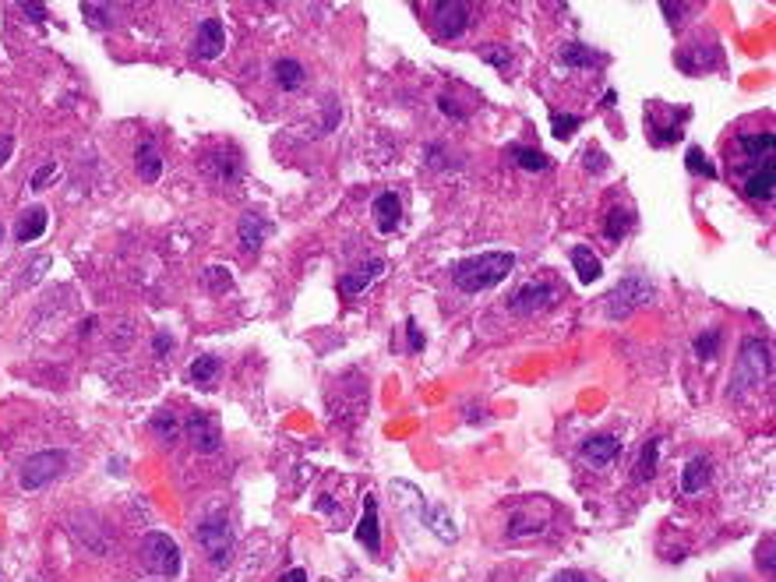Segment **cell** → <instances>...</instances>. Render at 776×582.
Returning a JSON list of instances; mask_svg holds the SVG:
<instances>
[{
    "mask_svg": "<svg viewBox=\"0 0 776 582\" xmlns=\"http://www.w3.org/2000/svg\"><path fill=\"white\" fill-rule=\"evenodd\" d=\"M516 269V254L512 251H487L477 258H466L452 269V283L463 293H483L498 283L508 279V272Z\"/></svg>",
    "mask_w": 776,
    "mask_h": 582,
    "instance_id": "1",
    "label": "cell"
},
{
    "mask_svg": "<svg viewBox=\"0 0 776 582\" xmlns=\"http://www.w3.org/2000/svg\"><path fill=\"white\" fill-rule=\"evenodd\" d=\"M770 378V347L763 339H745L741 343V360H738V371L730 374V385H741V389H755Z\"/></svg>",
    "mask_w": 776,
    "mask_h": 582,
    "instance_id": "2",
    "label": "cell"
},
{
    "mask_svg": "<svg viewBox=\"0 0 776 582\" xmlns=\"http://www.w3.org/2000/svg\"><path fill=\"white\" fill-rule=\"evenodd\" d=\"M141 561L149 572L156 576H177L180 572V547L177 540H170L166 533H145L141 540Z\"/></svg>",
    "mask_w": 776,
    "mask_h": 582,
    "instance_id": "3",
    "label": "cell"
},
{
    "mask_svg": "<svg viewBox=\"0 0 776 582\" xmlns=\"http://www.w3.org/2000/svg\"><path fill=\"white\" fill-rule=\"evenodd\" d=\"M650 296H653L650 279H646L643 272H628V276L614 287V293L607 296V314H610V318H628V314H632L635 307H643Z\"/></svg>",
    "mask_w": 776,
    "mask_h": 582,
    "instance_id": "4",
    "label": "cell"
},
{
    "mask_svg": "<svg viewBox=\"0 0 776 582\" xmlns=\"http://www.w3.org/2000/svg\"><path fill=\"white\" fill-rule=\"evenodd\" d=\"M194 536H198L201 551L209 554V561H212L216 569L230 565V554H234V533H230V523H226V519H219V516L205 519V523L194 529Z\"/></svg>",
    "mask_w": 776,
    "mask_h": 582,
    "instance_id": "5",
    "label": "cell"
},
{
    "mask_svg": "<svg viewBox=\"0 0 776 582\" xmlns=\"http://www.w3.org/2000/svg\"><path fill=\"white\" fill-rule=\"evenodd\" d=\"M183 431H187V441L194 445V452H219V445H223V431H219V420L212 416V413H205V409H198V413H191L187 416V424H183Z\"/></svg>",
    "mask_w": 776,
    "mask_h": 582,
    "instance_id": "6",
    "label": "cell"
},
{
    "mask_svg": "<svg viewBox=\"0 0 776 582\" xmlns=\"http://www.w3.org/2000/svg\"><path fill=\"white\" fill-rule=\"evenodd\" d=\"M554 300H558V290H554L550 283H526V287H519V290H516V296L508 300V311H512V314H523V318H530V314L547 311Z\"/></svg>",
    "mask_w": 776,
    "mask_h": 582,
    "instance_id": "7",
    "label": "cell"
},
{
    "mask_svg": "<svg viewBox=\"0 0 776 582\" xmlns=\"http://www.w3.org/2000/svg\"><path fill=\"white\" fill-rule=\"evenodd\" d=\"M64 452H39V456H32L25 469H21V487L25 491H36V487H43V484H50L54 476H57L60 469H64Z\"/></svg>",
    "mask_w": 776,
    "mask_h": 582,
    "instance_id": "8",
    "label": "cell"
},
{
    "mask_svg": "<svg viewBox=\"0 0 776 582\" xmlns=\"http://www.w3.org/2000/svg\"><path fill=\"white\" fill-rule=\"evenodd\" d=\"M431 14H434V32L441 39H456V36H463V29L470 21V4H459V0L456 4H434Z\"/></svg>",
    "mask_w": 776,
    "mask_h": 582,
    "instance_id": "9",
    "label": "cell"
},
{
    "mask_svg": "<svg viewBox=\"0 0 776 582\" xmlns=\"http://www.w3.org/2000/svg\"><path fill=\"white\" fill-rule=\"evenodd\" d=\"M223 47H226V29H223V21H219V18H205V21L198 25V32H194V54L201 60H216L223 54Z\"/></svg>",
    "mask_w": 776,
    "mask_h": 582,
    "instance_id": "10",
    "label": "cell"
},
{
    "mask_svg": "<svg viewBox=\"0 0 776 582\" xmlns=\"http://www.w3.org/2000/svg\"><path fill=\"white\" fill-rule=\"evenodd\" d=\"M745 198L748 201H773L776 194V159H766L763 167H755L752 174L745 176Z\"/></svg>",
    "mask_w": 776,
    "mask_h": 582,
    "instance_id": "11",
    "label": "cell"
},
{
    "mask_svg": "<svg viewBox=\"0 0 776 582\" xmlns=\"http://www.w3.org/2000/svg\"><path fill=\"white\" fill-rule=\"evenodd\" d=\"M385 276V261L381 258H371V261H363V265H357L354 272H346L343 279H339V293L343 296H357V293H363L371 283H378Z\"/></svg>",
    "mask_w": 776,
    "mask_h": 582,
    "instance_id": "12",
    "label": "cell"
},
{
    "mask_svg": "<svg viewBox=\"0 0 776 582\" xmlns=\"http://www.w3.org/2000/svg\"><path fill=\"white\" fill-rule=\"evenodd\" d=\"M738 149H741V163H748L752 170L763 167L766 159H773L776 134H738Z\"/></svg>",
    "mask_w": 776,
    "mask_h": 582,
    "instance_id": "13",
    "label": "cell"
},
{
    "mask_svg": "<svg viewBox=\"0 0 776 582\" xmlns=\"http://www.w3.org/2000/svg\"><path fill=\"white\" fill-rule=\"evenodd\" d=\"M357 540L371 554L381 551V523H378V501H374V494L363 498V516H360V523H357Z\"/></svg>",
    "mask_w": 776,
    "mask_h": 582,
    "instance_id": "14",
    "label": "cell"
},
{
    "mask_svg": "<svg viewBox=\"0 0 776 582\" xmlns=\"http://www.w3.org/2000/svg\"><path fill=\"white\" fill-rule=\"evenodd\" d=\"M371 216H374V227L381 233H396V227L403 223V201H399L392 191H385V194L374 198Z\"/></svg>",
    "mask_w": 776,
    "mask_h": 582,
    "instance_id": "15",
    "label": "cell"
},
{
    "mask_svg": "<svg viewBox=\"0 0 776 582\" xmlns=\"http://www.w3.org/2000/svg\"><path fill=\"white\" fill-rule=\"evenodd\" d=\"M134 170L145 184H156L159 174H163V159H159V149L152 138H145L138 149H134Z\"/></svg>",
    "mask_w": 776,
    "mask_h": 582,
    "instance_id": "16",
    "label": "cell"
},
{
    "mask_svg": "<svg viewBox=\"0 0 776 582\" xmlns=\"http://www.w3.org/2000/svg\"><path fill=\"white\" fill-rule=\"evenodd\" d=\"M710 480H713V463L706 456H695V459H688L685 473H681V491L685 494H699V491L710 487Z\"/></svg>",
    "mask_w": 776,
    "mask_h": 582,
    "instance_id": "17",
    "label": "cell"
},
{
    "mask_svg": "<svg viewBox=\"0 0 776 582\" xmlns=\"http://www.w3.org/2000/svg\"><path fill=\"white\" fill-rule=\"evenodd\" d=\"M237 236H240V247H243V251H258V247L265 244V236H269V219L258 216V212L240 216Z\"/></svg>",
    "mask_w": 776,
    "mask_h": 582,
    "instance_id": "18",
    "label": "cell"
},
{
    "mask_svg": "<svg viewBox=\"0 0 776 582\" xmlns=\"http://www.w3.org/2000/svg\"><path fill=\"white\" fill-rule=\"evenodd\" d=\"M618 449H621V441H618L614 434H597V438H586V441H583V456H586V463H593V466L614 463Z\"/></svg>",
    "mask_w": 776,
    "mask_h": 582,
    "instance_id": "19",
    "label": "cell"
},
{
    "mask_svg": "<svg viewBox=\"0 0 776 582\" xmlns=\"http://www.w3.org/2000/svg\"><path fill=\"white\" fill-rule=\"evenodd\" d=\"M572 269H576V276H579V283H597L600 276H603V265H600V258L590 251V247H572Z\"/></svg>",
    "mask_w": 776,
    "mask_h": 582,
    "instance_id": "20",
    "label": "cell"
},
{
    "mask_svg": "<svg viewBox=\"0 0 776 582\" xmlns=\"http://www.w3.org/2000/svg\"><path fill=\"white\" fill-rule=\"evenodd\" d=\"M47 233V209H25L21 212V219H18V230H14V236H18V244H32V240H39Z\"/></svg>",
    "mask_w": 776,
    "mask_h": 582,
    "instance_id": "21",
    "label": "cell"
},
{
    "mask_svg": "<svg viewBox=\"0 0 776 582\" xmlns=\"http://www.w3.org/2000/svg\"><path fill=\"white\" fill-rule=\"evenodd\" d=\"M272 74H276V85L279 89H286V92H294L300 89L303 81H307V71H303V64L300 60H276V67H272Z\"/></svg>",
    "mask_w": 776,
    "mask_h": 582,
    "instance_id": "22",
    "label": "cell"
},
{
    "mask_svg": "<svg viewBox=\"0 0 776 582\" xmlns=\"http://www.w3.org/2000/svg\"><path fill=\"white\" fill-rule=\"evenodd\" d=\"M508 156H512L523 170H530V174H543V170L550 167V159H547L540 149H530V145H508Z\"/></svg>",
    "mask_w": 776,
    "mask_h": 582,
    "instance_id": "23",
    "label": "cell"
},
{
    "mask_svg": "<svg viewBox=\"0 0 776 582\" xmlns=\"http://www.w3.org/2000/svg\"><path fill=\"white\" fill-rule=\"evenodd\" d=\"M558 57H561V64H565V67H593V64H600V60H603L600 54H593L590 47H583V43H565Z\"/></svg>",
    "mask_w": 776,
    "mask_h": 582,
    "instance_id": "24",
    "label": "cell"
},
{
    "mask_svg": "<svg viewBox=\"0 0 776 582\" xmlns=\"http://www.w3.org/2000/svg\"><path fill=\"white\" fill-rule=\"evenodd\" d=\"M187 378H191L194 385H212V381L219 378V356H198V360L191 364Z\"/></svg>",
    "mask_w": 776,
    "mask_h": 582,
    "instance_id": "25",
    "label": "cell"
},
{
    "mask_svg": "<svg viewBox=\"0 0 776 582\" xmlns=\"http://www.w3.org/2000/svg\"><path fill=\"white\" fill-rule=\"evenodd\" d=\"M657 459H660V438H650L639 452V463H635V476L639 480H650L657 473Z\"/></svg>",
    "mask_w": 776,
    "mask_h": 582,
    "instance_id": "26",
    "label": "cell"
},
{
    "mask_svg": "<svg viewBox=\"0 0 776 582\" xmlns=\"http://www.w3.org/2000/svg\"><path fill=\"white\" fill-rule=\"evenodd\" d=\"M685 167H688V174H695V176H717V167L710 163V156L699 149V145H692L688 152H685Z\"/></svg>",
    "mask_w": 776,
    "mask_h": 582,
    "instance_id": "27",
    "label": "cell"
},
{
    "mask_svg": "<svg viewBox=\"0 0 776 582\" xmlns=\"http://www.w3.org/2000/svg\"><path fill=\"white\" fill-rule=\"evenodd\" d=\"M628 227H632V216H628L625 209H610L603 233H607V240H621V236L628 233Z\"/></svg>",
    "mask_w": 776,
    "mask_h": 582,
    "instance_id": "28",
    "label": "cell"
},
{
    "mask_svg": "<svg viewBox=\"0 0 776 582\" xmlns=\"http://www.w3.org/2000/svg\"><path fill=\"white\" fill-rule=\"evenodd\" d=\"M81 14L89 18V25L92 29H110L114 25V7H107V4H81Z\"/></svg>",
    "mask_w": 776,
    "mask_h": 582,
    "instance_id": "29",
    "label": "cell"
},
{
    "mask_svg": "<svg viewBox=\"0 0 776 582\" xmlns=\"http://www.w3.org/2000/svg\"><path fill=\"white\" fill-rule=\"evenodd\" d=\"M550 127H554V138H561V141H565V138H572V134H576V131H579V127H583V116H576V114H554L550 116Z\"/></svg>",
    "mask_w": 776,
    "mask_h": 582,
    "instance_id": "30",
    "label": "cell"
},
{
    "mask_svg": "<svg viewBox=\"0 0 776 582\" xmlns=\"http://www.w3.org/2000/svg\"><path fill=\"white\" fill-rule=\"evenodd\" d=\"M720 339H723V336H720V329L703 332V336L695 339V356H699V360H713V356L720 353Z\"/></svg>",
    "mask_w": 776,
    "mask_h": 582,
    "instance_id": "31",
    "label": "cell"
},
{
    "mask_svg": "<svg viewBox=\"0 0 776 582\" xmlns=\"http://www.w3.org/2000/svg\"><path fill=\"white\" fill-rule=\"evenodd\" d=\"M152 431H156L163 441H174L180 427H177V420H174V413H166V409H163V413H156V420H152Z\"/></svg>",
    "mask_w": 776,
    "mask_h": 582,
    "instance_id": "32",
    "label": "cell"
},
{
    "mask_svg": "<svg viewBox=\"0 0 776 582\" xmlns=\"http://www.w3.org/2000/svg\"><path fill=\"white\" fill-rule=\"evenodd\" d=\"M480 57L487 60V64H494V67H508V47H498V43H490V47H483V50H480Z\"/></svg>",
    "mask_w": 776,
    "mask_h": 582,
    "instance_id": "33",
    "label": "cell"
},
{
    "mask_svg": "<svg viewBox=\"0 0 776 582\" xmlns=\"http://www.w3.org/2000/svg\"><path fill=\"white\" fill-rule=\"evenodd\" d=\"M205 279H209L212 290H230V269H219V265H216V269L205 272Z\"/></svg>",
    "mask_w": 776,
    "mask_h": 582,
    "instance_id": "34",
    "label": "cell"
},
{
    "mask_svg": "<svg viewBox=\"0 0 776 582\" xmlns=\"http://www.w3.org/2000/svg\"><path fill=\"white\" fill-rule=\"evenodd\" d=\"M406 339H410V353L423 349V332H420L417 318H406Z\"/></svg>",
    "mask_w": 776,
    "mask_h": 582,
    "instance_id": "35",
    "label": "cell"
},
{
    "mask_svg": "<svg viewBox=\"0 0 776 582\" xmlns=\"http://www.w3.org/2000/svg\"><path fill=\"white\" fill-rule=\"evenodd\" d=\"M50 176H57V163H47L43 170H36V176H32V191H43Z\"/></svg>",
    "mask_w": 776,
    "mask_h": 582,
    "instance_id": "36",
    "label": "cell"
},
{
    "mask_svg": "<svg viewBox=\"0 0 776 582\" xmlns=\"http://www.w3.org/2000/svg\"><path fill=\"white\" fill-rule=\"evenodd\" d=\"M660 11H663V14H670V18H667V21H670V25H681V21H685V18H681V14H685V11H688V7H685V4H678V7H674V4H670V0H663V4H660Z\"/></svg>",
    "mask_w": 776,
    "mask_h": 582,
    "instance_id": "37",
    "label": "cell"
},
{
    "mask_svg": "<svg viewBox=\"0 0 776 582\" xmlns=\"http://www.w3.org/2000/svg\"><path fill=\"white\" fill-rule=\"evenodd\" d=\"M11 152H14V138H11V134H0V167L11 159Z\"/></svg>",
    "mask_w": 776,
    "mask_h": 582,
    "instance_id": "38",
    "label": "cell"
},
{
    "mask_svg": "<svg viewBox=\"0 0 776 582\" xmlns=\"http://www.w3.org/2000/svg\"><path fill=\"white\" fill-rule=\"evenodd\" d=\"M21 11L32 14V21H43V18H47V7H43V4H21Z\"/></svg>",
    "mask_w": 776,
    "mask_h": 582,
    "instance_id": "39",
    "label": "cell"
},
{
    "mask_svg": "<svg viewBox=\"0 0 776 582\" xmlns=\"http://www.w3.org/2000/svg\"><path fill=\"white\" fill-rule=\"evenodd\" d=\"M166 349H174V339H170V336H166V332H159V336H156V353H159V356H163V353H166Z\"/></svg>",
    "mask_w": 776,
    "mask_h": 582,
    "instance_id": "40",
    "label": "cell"
},
{
    "mask_svg": "<svg viewBox=\"0 0 776 582\" xmlns=\"http://www.w3.org/2000/svg\"><path fill=\"white\" fill-rule=\"evenodd\" d=\"M550 582H586V576L583 572H558Z\"/></svg>",
    "mask_w": 776,
    "mask_h": 582,
    "instance_id": "41",
    "label": "cell"
},
{
    "mask_svg": "<svg viewBox=\"0 0 776 582\" xmlns=\"http://www.w3.org/2000/svg\"><path fill=\"white\" fill-rule=\"evenodd\" d=\"M279 582H307V572L303 569H290L286 576H279Z\"/></svg>",
    "mask_w": 776,
    "mask_h": 582,
    "instance_id": "42",
    "label": "cell"
}]
</instances>
